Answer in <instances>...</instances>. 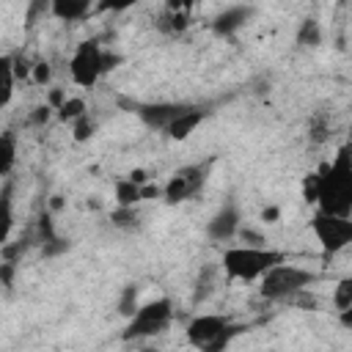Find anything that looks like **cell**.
I'll return each mask as SVG.
<instances>
[{
    "label": "cell",
    "mask_w": 352,
    "mask_h": 352,
    "mask_svg": "<svg viewBox=\"0 0 352 352\" xmlns=\"http://www.w3.org/2000/svg\"><path fill=\"white\" fill-rule=\"evenodd\" d=\"M242 330H245V324H231V322H228V327L217 336V341L209 346V352H220V349H226V346H228V341H231L234 336H239Z\"/></svg>",
    "instance_id": "obj_32"
},
{
    "label": "cell",
    "mask_w": 352,
    "mask_h": 352,
    "mask_svg": "<svg viewBox=\"0 0 352 352\" xmlns=\"http://www.w3.org/2000/svg\"><path fill=\"white\" fill-rule=\"evenodd\" d=\"M289 300H292L297 308H302V311H316V305H319L316 294H314V292H308V286H305V289H300L297 294H292Z\"/></svg>",
    "instance_id": "obj_31"
},
{
    "label": "cell",
    "mask_w": 352,
    "mask_h": 352,
    "mask_svg": "<svg viewBox=\"0 0 352 352\" xmlns=\"http://www.w3.org/2000/svg\"><path fill=\"white\" fill-rule=\"evenodd\" d=\"M173 319V302L168 297H160V300H151L146 305L138 308V314L129 319V324L124 327L121 338L124 341H135V338H148V336H157L162 333Z\"/></svg>",
    "instance_id": "obj_4"
},
{
    "label": "cell",
    "mask_w": 352,
    "mask_h": 352,
    "mask_svg": "<svg viewBox=\"0 0 352 352\" xmlns=\"http://www.w3.org/2000/svg\"><path fill=\"white\" fill-rule=\"evenodd\" d=\"M50 80H52V66H50L47 60H36V63H33L30 82H36V85H47Z\"/></svg>",
    "instance_id": "obj_33"
},
{
    "label": "cell",
    "mask_w": 352,
    "mask_h": 352,
    "mask_svg": "<svg viewBox=\"0 0 352 352\" xmlns=\"http://www.w3.org/2000/svg\"><path fill=\"white\" fill-rule=\"evenodd\" d=\"M327 138H330V124H327V118H324V116H319V113H316V116L308 121V140L319 146V143H324Z\"/></svg>",
    "instance_id": "obj_24"
},
{
    "label": "cell",
    "mask_w": 352,
    "mask_h": 352,
    "mask_svg": "<svg viewBox=\"0 0 352 352\" xmlns=\"http://www.w3.org/2000/svg\"><path fill=\"white\" fill-rule=\"evenodd\" d=\"M286 261L283 250H272V248H256V245H236V248H226L220 256V267L226 280H258L267 270H272L275 264Z\"/></svg>",
    "instance_id": "obj_2"
},
{
    "label": "cell",
    "mask_w": 352,
    "mask_h": 352,
    "mask_svg": "<svg viewBox=\"0 0 352 352\" xmlns=\"http://www.w3.org/2000/svg\"><path fill=\"white\" fill-rule=\"evenodd\" d=\"M94 0H52V16L63 22H77L91 11Z\"/></svg>",
    "instance_id": "obj_14"
},
{
    "label": "cell",
    "mask_w": 352,
    "mask_h": 352,
    "mask_svg": "<svg viewBox=\"0 0 352 352\" xmlns=\"http://www.w3.org/2000/svg\"><path fill=\"white\" fill-rule=\"evenodd\" d=\"M204 182H206V165H184L168 179V184L162 187V198L168 204H182L192 198Z\"/></svg>",
    "instance_id": "obj_7"
},
{
    "label": "cell",
    "mask_w": 352,
    "mask_h": 352,
    "mask_svg": "<svg viewBox=\"0 0 352 352\" xmlns=\"http://www.w3.org/2000/svg\"><path fill=\"white\" fill-rule=\"evenodd\" d=\"M58 209H63V198L60 195H52L50 198V212H58Z\"/></svg>",
    "instance_id": "obj_43"
},
{
    "label": "cell",
    "mask_w": 352,
    "mask_h": 352,
    "mask_svg": "<svg viewBox=\"0 0 352 352\" xmlns=\"http://www.w3.org/2000/svg\"><path fill=\"white\" fill-rule=\"evenodd\" d=\"M278 217H280V209L278 206H264L261 209V220L264 223H278Z\"/></svg>",
    "instance_id": "obj_40"
},
{
    "label": "cell",
    "mask_w": 352,
    "mask_h": 352,
    "mask_svg": "<svg viewBox=\"0 0 352 352\" xmlns=\"http://www.w3.org/2000/svg\"><path fill=\"white\" fill-rule=\"evenodd\" d=\"M319 209L327 214H352V146H341L333 162L319 165Z\"/></svg>",
    "instance_id": "obj_1"
},
{
    "label": "cell",
    "mask_w": 352,
    "mask_h": 352,
    "mask_svg": "<svg viewBox=\"0 0 352 352\" xmlns=\"http://www.w3.org/2000/svg\"><path fill=\"white\" fill-rule=\"evenodd\" d=\"M239 228H242V214H239V209L234 206V204H226L220 212H214L212 214V220L206 223V236L212 239V242H228V239H234L236 234H239Z\"/></svg>",
    "instance_id": "obj_10"
},
{
    "label": "cell",
    "mask_w": 352,
    "mask_h": 352,
    "mask_svg": "<svg viewBox=\"0 0 352 352\" xmlns=\"http://www.w3.org/2000/svg\"><path fill=\"white\" fill-rule=\"evenodd\" d=\"M94 132H96V124H94V118H88V113H85V116H80V118L74 121V140H77V143L91 140V138H94Z\"/></svg>",
    "instance_id": "obj_27"
},
{
    "label": "cell",
    "mask_w": 352,
    "mask_h": 352,
    "mask_svg": "<svg viewBox=\"0 0 352 352\" xmlns=\"http://www.w3.org/2000/svg\"><path fill=\"white\" fill-rule=\"evenodd\" d=\"M250 16H253V6H231V8L220 11V14L212 19V33L228 38V36H234L236 30H242V28L250 22Z\"/></svg>",
    "instance_id": "obj_11"
},
{
    "label": "cell",
    "mask_w": 352,
    "mask_h": 352,
    "mask_svg": "<svg viewBox=\"0 0 352 352\" xmlns=\"http://www.w3.org/2000/svg\"><path fill=\"white\" fill-rule=\"evenodd\" d=\"M88 113V104H85V99L82 96H66V102L58 107V118L60 121H77L80 116H85Z\"/></svg>",
    "instance_id": "obj_21"
},
{
    "label": "cell",
    "mask_w": 352,
    "mask_h": 352,
    "mask_svg": "<svg viewBox=\"0 0 352 352\" xmlns=\"http://www.w3.org/2000/svg\"><path fill=\"white\" fill-rule=\"evenodd\" d=\"M302 198H305V204H316L319 201V173L316 170L302 179Z\"/></svg>",
    "instance_id": "obj_29"
},
{
    "label": "cell",
    "mask_w": 352,
    "mask_h": 352,
    "mask_svg": "<svg viewBox=\"0 0 352 352\" xmlns=\"http://www.w3.org/2000/svg\"><path fill=\"white\" fill-rule=\"evenodd\" d=\"M52 14V0H28L25 8V28H36L38 22H44V16Z\"/></svg>",
    "instance_id": "obj_20"
},
{
    "label": "cell",
    "mask_w": 352,
    "mask_h": 352,
    "mask_svg": "<svg viewBox=\"0 0 352 352\" xmlns=\"http://www.w3.org/2000/svg\"><path fill=\"white\" fill-rule=\"evenodd\" d=\"M311 228L327 256L341 253L352 245V214H327L319 209L311 220Z\"/></svg>",
    "instance_id": "obj_5"
},
{
    "label": "cell",
    "mask_w": 352,
    "mask_h": 352,
    "mask_svg": "<svg viewBox=\"0 0 352 352\" xmlns=\"http://www.w3.org/2000/svg\"><path fill=\"white\" fill-rule=\"evenodd\" d=\"M52 113H55V107L52 104H36L33 110H30V116H28V124L30 126H44V124H50V118H52Z\"/></svg>",
    "instance_id": "obj_28"
},
{
    "label": "cell",
    "mask_w": 352,
    "mask_h": 352,
    "mask_svg": "<svg viewBox=\"0 0 352 352\" xmlns=\"http://www.w3.org/2000/svg\"><path fill=\"white\" fill-rule=\"evenodd\" d=\"M206 116H209V110H206V107L187 104V110H184V113H179V116L168 124L165 135H168L170 140H184V138H190V132H192V129H195Z\"/></svg>",
    "instance_id": "obj_12"
},
{
    "label": "cell",
    "mask_w": 352,
    "mask_h": 352,
    "mask_svg": "<svg viewBox=\"0 0 352 352\" xmlns=\"http://www.w3.org/2000/svg\"><path fill=\"white\" fill-rule=\"evenodd\" d=\"M140 201H143L140 184H135L129 176L116 182V204H121V206H138Z\"/></svg>",
    "instance_id": "obj_18"
},
{
    "label": "cell",
    "mask_w": 352,
    "mask_h": 352,
    "mask_svg": "<svg viewBox=\"0 0 352 352\" xmlns=\"http://www.w3.org/2000/svg\"><path fill=\"white\" fill-rule=\"evenodd\" d=\"M69 248H72V242H69V239H63V236H52V239H47V242L41 245V253H44L47 258H55V256L66 253Z\"/></svg>",
    "instance_id": "obj_30"
},
{
    "label": "cell",
    "mask_w": 352,
    "mask_h": 352,
    "mask_svg": "<svg viewBox=\"0 0 352 352\" xmlns=\"http://www.w3.org/2000/svg\"><path fill=\"white\" fill-rule=\"evenodd\" d=\"M294 41H297L300 47H319V44H322V28H319V22H316L314 16H305V19L300 22V28H297Z\"/></svg>",
    "instance_id": "obj_16"
},
{
    "label": "cell",
    "mask_w": 352,
    "mask_h": 352,
    "mask_svg": "<svg viewBox=\"0 0 352 352\" xmlns=\"http://www.w3.org/2000/svg\"><path fill=\"white\" fill-rule=\"evenodd\" d=\"M138 294H140V289L135 286V283H126L124 289H121V294H118V302H116V308H118V314L124 316V319H132L135 314H138Z\"/></svg>",
    "instance_id": "obj_19"
},
{
    "label": "cell",
    "mask_w": 352,
    "mask_h": 352,
    "mask_svg": "<svg viewBox=\"0 0 352 352\" xmlns=\"http://www.w3.org/2000/svg\"><path fill=\"white\" fill-rule=\"evenodd\" d=\"M11 58H14V74H16V80H30L33 60H28L25 55H11Z\"/></svg>",
    "instance_id": "obj_34"
},
{
    "label": "cell",
    "mask_w": 352,
    "mask_h": 352,
    "mask_svg": "<svg viewBox=\"0 0 352 352\" xmlns=\"http://www.w3.org/2000/svg\"><path fill=\"white\" fill-rule=\"evenodd\" d=\"M118 63H121V55H118V52H104V58H102V69H104V74L113 72Z\"/></svg>",
    "instance_id": "obj_38"
},
{
    "label": "cell",
    "mask_w": 352,
    "mask_h": 352,
    "mask_svg": "<svg viewBox=\"0 0 352 352\" xmlns=\"http://www.w3.org/2000/svg\"><path fill=\"white\" fill-rule=\"evenodd\" d=\"M220 264H214V261H209V264H204L201 270H198V275H195V286H192V305H201V302H206L212 294H214V289H217V283H220Z\"/></svg>",
    "instance_id": "obj_13"
},
{
    "label": "cell",
    "mask_w": 352,
    "mask_h": 352,
    "mask_svg": "<svg viewBox=\"0 0 352 352\" xmlns=\"http://www.w3.org/2000/svg\"><path fill=\"white\" fill-rule=\"evenodd\" d=\"M121 104H126L146 126H151V129H168V124L179 116V113H184L187 110V104H170V102H129V99H121Z\"/></svg>",
    "instance_id": "obj_8"
},
{
    "label": "cell",
    "mask_w": 352,
    "mask_h": 352,
    "mask_svg": "<svg viewBox=\"0 0 352 352\" xmlns=\"http://www.w3.org/2000/svg\"><path fill=\"white\" fill-rule=\"evenodd\" d=\"M135 3H140V0H99V6L102 8H110V11H124V8L135 6Z\"/></svg>",
    "instance_id": "obj_37"
},
{
    "label": "cell",
    "mask_w": 352,
    "mask_h": 352,
    "mask_svg": "<svg viewBox=\"0 0 352 352\" xmlns=\"http://www.w3.org/2000/svg\"><path fill=\"white\" fill-rule=\"evenodd\" d=\"M333 305L341 311V308H349L352 305V275L341 278L336 283V292H333Z\"/></svg>",
    "instance_id": "obj_25"
},
{
    "label": "cell",
    "mask_w": 352,
    "mask_h": 352,
    "mask_svg": "<svg viewBox=\"0 0 352 352\" xmlns=\"http://www.w3.org/2000/svg\"><path fill=\"white\" fill-rule=\"evenodd\" d=\"M102 58H104V50L99 47L96 38H88V41H80L72 60H69V74L77 85L82 88H91L96 85V80L104 74L102 69Z\"/></svg>",
    "instance_id": "obj_6"
},
{
    "label": "cell",
    "mask_w": 352,
    "mask_h": 352,
    "mask_svg": "<svg viewBox=\"0 0 352 352\" xmlns=\"http://www.w3.org/2000/svg\"><path fill=\"white\" fill-rule=\"evenodd\" d=\"M195 3H198V0H182V6H184V8H192Z\"/></svg>",
    "instance_id": "obj_44"
},
{
    "label": "cell",
    "mask_w": 352,
    "mask_h": 352,
    "mask_svg": "<svg viewBox=\"0 0 352 352\" xmlns=\"http://www.w3.org/2000/svg\"><path fill=\"white\" fill-rule=\"evenodd\" d=\"M0 206H3V228H0V239H3V242H8L11 223H14V212H11V182H8V176H6V184H3Z\"/></svg>",
    "instance_id": "obj_22"
},
{
    "label": "cell",
    "mask_w": 352,
    "mask_h": 352,
    "mask_svg": "<svg viewBox=\"0 0 352 352\" xmlns=\"http://www.w3.org/2000/svg\"><path fill=\"white\" fill-rule=\"evenodd\" d=\"M66 102V91L63 88H50V94H47V104H52L55 107V113H58V107Z\"/></svg>",
    "instance_id": "obj_36"
},
{
    "label": "cell",
    "mask_w": 352,
    "mask_h": 352,
    "mask_svg": "<svg viewBox=\"0 0 352 352\" xmlns=\"http://www.w3.org/2000/svg\"><path fill=\"white\" fill-rule=\"evenodd\" d=\"M129 179H132L135 184H146V182H148V176H146V170H143V168H135V170L129 173Z\"/></svg>",
    "instance_id": "obj_42"
},
{
    "label": "cell",
    "mask_w": 352,
    "mask_h": 352,
    "mask_svg": "<svg viewBox=\"0 0 352 352\" xmlns=\"http://www.w3.org/2000/svg\"><path fill=\"white\" fill-rule=\"evenodd\" d=\"M338 322H341V327H349L352 330V305L338 311Z\"/></svg>",
    "instance_id": "obj_41"
},
{
    "label": "cell",
    "mask_w": 352,
    "mask_h": 352,
    "mask_svg": "<svg viewBox=\"0 0 352 352\" xmlns=\"http://www.w3.org/2000/svg\"><path fill=\"white\" fill-rule=\"evenodd\" d=\"M140 195H143V201L160 198L162 195V187H157V184H140Z\"/></svg>",
    "instance_id": "obj_39"
},
{
    "label": "cell",
    "mask_w": 352,
    "mask_h": 352,
    "mask_svg": "<svg viewBox=\"0 0 352 352\" xmlns=\"http://www.w3.org/2000/svg\"><path fill=\"white\" fill-rule=\"evenodd\" d=\"M52 236H58V234H55V226H52V214L44 212V214L36 220V242L44 245V242L52 239Z\"/></svg>",
    "instance_id": "obj_26"
},
{
    "label": "cell",
    "mask_w": 352,
    "mask_h": 352,
    "mask_svg": "<svg viewBox=\"0 0 352 352\" xmlns=\"http://www.w3.org/2000/svg\"><path fill=\"white\" fill-rule=\"evenodd\" d=\"M16 162V135L6 129L0 135V176H8Z\"/></svg>",
    "instance_id": "obj_15"
},
{
    "label": "cell",
    "mask_w": 352,
    "mask_h": 352,
    "mask_svg": "<svg viewBox=\"0 0 352 352\" xmlns=\"http://www.w3.org/2000/svg\"><path fill=\"white\" fill-rule=\"evenodd\" d=\"M226 327H228V316H223V314H198V316H192V319L187 322L184 333H187V341H190L192 346L209 352V346L217 341V336H220Z\"/></svg>",
    "instance_id": "obj_9"
},
{
    "label": "cell",
    "mask_w": 352,
    "mask_h": 352,
    "mask_svg": "<svg viewBox=\"0 0 352 352\" xmlns=\"http://www.w3.org/2000/svg\"><path fill=\"white\" fill-rule=\"evenodd\" d=\"M110 223L116 226V228H121V231H138L140 228V214H138V209L135 206H116L113 212H110Z\"/></svg>",
    "instance_id": "obj_17"
},
{
    "label": "cell",
    "mask_w": 352,
    "mask_h": 352,
    "mask_svg": "<svg viewBox=\"0 0 352 352\" xmlns=\"http://www.w3.org/2000/svg\"><path fill=\"white\" fill-rule=\"evenodd\" d=\"M316 280V272L311 270H302V267H294V264H275L272 270H267L261 278H258V294L264 300H289L292 294H297L300 289L311 286Z\"/></svg>",
    "instance_id": "obj_3"
},
{
    "label": "cell",
    "mask_w": 352,
    "mask_h": 352,
    "mask_svg": "<svg viewBox=\"0 0 352 352\" xmlns=\"http://www.w3.org/2000/svg\"><path fill=\"white\" fill-rule=\"evenodd\" d=\"M236 236H239L245 245H256V248H264V242H267L261 234H256V231H250V228H239Z\"/></svg>",
    "instance_id": "obj_35"
},
{
    "label": "cell",
    "mask_w": 352,
    "mask_h": 352,
    "mask_svg": "<svg viewBox=\"0 0 352 352\" xmlns=\"http://www.w3.org/2000/svg\"><path fill=\"white\" fill-rule=\"evenodd\" d=\"M0 72H3V104L11 102V94H14V82H16V74H14V58L11 55H3L0 58Z\"/></svg>",
    "instance_id": "obj_23"
}]
</instances>
